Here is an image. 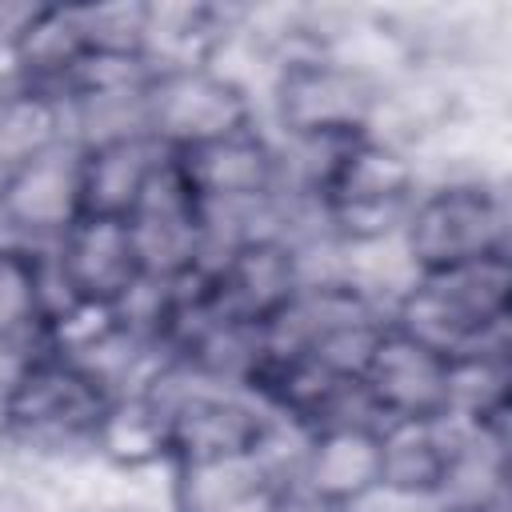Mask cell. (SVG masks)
Here are the masks:
<instances>
[{
    "label": "cell",
    "instance_id": "8",
    "mask_svg": "<svg viewBox=\"0 0 512 512\" xmlns=\"http://www.w3.org/2000/svg\"><path fill=\"white\" fill-rule=\"evenodd\" d=\"M400 232L416 276L508 252L504 200L480 180H456L416 196Z\"/></svg>",
    "mask_w": 512,
    "mask_h": 512
},
{
    "label": "cell",
    "instance_id": "13",
    "mask_svg": "<svg viewBox=\"0 0 512 512\" xmlns=\"http://www.w3.org/2000/svg\"><path fill=\"white\" fill-rule=\"evenodd\" d=\"M80 212V148L52 144L0 180V220L24 236L56 240Z\"/></svg>",
    "mask_w": 512,
    "mask_h": 512
},
{
    "label": "cell",
    "instance_id": "12",
    "mask_svg": "<svg viewBox=\"0 0 512 512\" xmlns=\"http://www.w3.org/2000/svg\"><path fill=\"white\" fill-rule=\"evenodd\" d=\"M168 160L208 216L220 208H240V204L264 200L280 176V160L260 128H244V132H232L220 140L176 148V152H168Z\"/></svg>",
    "mask_w": 512,
    "mask_h": 512
},
{
    "label": "cell",
    "instance_id": "15",
    "mask_svg": "<svg viewBox=\"0 0 512 512\" xmlns=\"http://www.w3.org/2000/svg\"><path fill=\"white\" fill-rule=\"evenodd\" d=\"M384 440V484L380 492L428 500L444 496L468 460V440L452 432V420L440 424H380Z\"/></svg>",
    "mask_w": 512,
    "mask_h": 512
},
{
    "label": "cell",
    "instance_id": "10",
    "mask_svg": "<svg viewBox=\"0 0 512 512\" xmlns=\"http://www.w3.org/2000/svg\"><path fill=\"white\" fill-rule=\"evenodd\" d=\"M136 120L152 140L176 152L256 128V108L240 80H232L212 64H192V68L152 72L148 84L140 88Z\"/></svg>",
    "mask_w": 512,
    "mask_h": 512
},
{
    "label": "cell",
    "instance_id": "11",
    "mask_svg": "<svg viewBox=\"0 0 512 512\" xmlns=\"http://www.w3.org/2000/svg\"><path fill=\"white\" fill-rule=\"evenodd\" d=\"M380 484H384V440L372 416H352L308 432L292 488H300L320 504L356 512L364 500L380 492Z\"/></svg>",
    "mask_w": 512,
    "mask_h": 512
},
{
    "label": "cell",
    "instance_id": "3",
    "mask_svg": "<svg viewBox=\"0 0 512 512\" xmlns=\"http://www.w3.org/2000/svg\"><path fill=\"white\" fill-rule=\"evenodd\" d=\"M312 176L316 204L328 228L344 240H376L404 224L416 200L412 164L384 140L360 136L336 148H320Z\"/></svg>",
    "mask_w": 512,
    "mask_h": 512
},
{
    "label": "cell",
    "instance_id": "2",
    "mask_svg": "<svg viewBox=\"0 0 512 512\" xmlns=\"http://www.w3.org/2000/svg\"><path fill=\"white\" fill-rule=\"evenodd\" d=\"M512 312V260L508 252L420 272L388 316L404 332L428 340L448 356H472L484 348H504V324Z\"/></svg>",
    "mask_w": 512,
    "mask_h": 512
},
{
    "label": "cell",
    "instance_id": "5",
    "mask_svg": "<svg viewBox=\"0 0 512 512\" xmlns=\"http://www.w3.org/2000/svg\"><path fill=\"white\" fill-rule=\"evenodd\" d=\"M356 388L376 424H440L456 416V356L384 316L356 368Z\"/></svg>",
    "mask_w": 512,
    "mask_h": 512
},
{
    "label": "cell",
    "instance_id": "9",
    "mask_svg": "<svg viewBox=\"0 0 512 512\" xmlns=\"http://www.w3.org/2000/svg\"><path fill=\"white\" fill-rule=\"evenodd\" d=\"M52 244V272L64 292V308L124 312L148 284V264L128 216L76 212Z\"/></svg>",
    "mask_w": 512,
    "mask_h": 512
},
{
    "label": "cell",
    "instance_id": "1",
    "mask_svg": "<svg viewBox=\"0 0 512 512\" xmlns=\"http://www.w3.org/2000/svg\"><path fill=\"white\" fill-rule=\"evenodd\" d=\"M116 404L108 376L60 348H36L12 372L0 424L12 440L32 448H96V436Z\"/></svg>",
    "mask_w": 512,
    "mask_h": 512
},
{
    "label": "cell",
    "instance_id": "14",
    "mask_svg": "<svg viewBox=\"0 0 512 512\" xmlns=\"http://www.w3.org/2000/svg\"><path fill=\"white\" fill-rule=\"evenodd\" d=\"M164 160L168 148L136 124L112 128L80 144V212H108L132 220Z\"/></svg>",
    "mask_w": 512,
    "mask_h": 512
},
{
    "label": "cell",
    "instance_id": "16",
    "mask_svg": "<svg viewBox=\"0 0 512 512\" xmlns=\"http://www.w3.org/2000/svg\"><path fill=\"white\" fill-rule=\"evenodd\" d=\"M48 268L28 244H0V348H44L52 324Z\"/></svg>",
    "mask_w": 512,
    "mask_h": 512
},
{
    "label": "cell",
    "instance_id": "7",
    "mask_svg": "<svg viewBox=\"0 0 512 512\" xmlns=\"http://www.w3.org/2000/svg\"><path fill=\"white\" fill-rule=\"evenodd\" d=\"M164 404V460L188 476L248 468L272 440V412L252 396L192 388Z\"/></svg>",
    "mask_w": 512,
    "mask_h": 512
},
{
    "label": "cell",
    "instance_id": "17",
    "mask_svg": "<svg viewBox=\"0 0 512 512\" xmlns=\"http://www.w3.org/2000/svg\"><path fill=\"white\" fill-rule=\"evenodd\" d=\"M268 512H344V508H332V504H320L312 496H304L300 488H280L268 496Z\"/></svg>",
    "mask_w": 512,
    "mask_h": 512
},
{
    "label": "cell",
    "instance_id": "4",
    "mask_svg": "<svg viewBox=\"0 0 512 512\" xmlns=\"http://www.w3.org/2000/svg\"><path fill=\"white\" fill-rule=\"evenodd\" d=\"M192 288L212 320L264 340L292 312L308 284L300 272V256L288 240L252 232L232 240L216 264L200 268L192 276Z\"/></svg>",
    "mask_w": 512,
    "mask_h": 512
},
{
    "label": "cell",
    "instance_id": "6",
    "mask_svg": "<svg viewBox=\"0 0 512 512\" xmlns=\"http://www.w3.org/2000/svg\"><path fill=\"white\" fill-rule=\"evenodd\" d=\"M280 128L304 148H336L372 136L376 84L336 56H292L272 80Z\"/></svg>",
    "mask_w": 512,
    "mask_h": 512
},
{
    "label": "cell",
    "instance_id": "18",
    "mask_svg": "<svg viewBox=\"0 0 512 512\" xmlns=\"http://www.w3.org/2000/svg\"><path fill=\"white\" fill-rule=\"evenodd\" d=\"M452 512H504L496 500H464V504H456Z\"/></svg>",
    "mask_w": 512,
    "mask_h": 512
}]
</instances>
